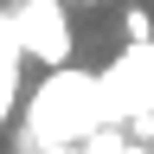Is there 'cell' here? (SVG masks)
I'll list each match as a JSON object with an SVG mask.
<instances>
[{"mask_svg": "<svg viewBox=\"0 0 154 154\" xmlns=\"http://www.w3.org/2000/svg\"><path fill=\"white\" fill-rule=\"evenodd\" d=\"M19 58H26V45L0 32V116L19 109Z\"/></svg>", "mask_w": 154, "mask_h": 154, "instance_id": "3", "label": "cell"}, {"mask_svg": "<svg viewBox=\"0 0 154 154\" xmlns=\"http://www.w3.org/2000/svg\"><path fill=\"white\" fill-rule=\"evenodd\" d=\"M128 141L135 148H154V109H135L128 116Z\"/></svg>", "mask_w": 154, "mask_h": 154, "instance_id": "5", "label": "cell"}, {"mask_svg": "<svg viewBox=\"0 0 154 154\" xmlns=\"http://www.w3.org/2000/svg\"><path fill=\"white\" fill-rule=\"evenodd\" d=\"M122 38H128V45H154V19H148V7H135V0L122 7Z\"/></svg>", "mask_w": 154, "mask_h": 154, "instance_id": "4", "label": "cell"}, {"mask_svg": "<svg viewBox=\"0 0 154 154\" xmlns=\"http://www.w3.org/2000/svg\"><path fill=\"white\" fill-rule=\"evenodd\" d=\"M0 32L19 38L26 58H38L45 71H64L77 58V38H71V13L64 0H13L7 13H0Z\"/></svg>", "mask_w": 154, "mask_h": 154, "instance_id": "2", "label": "cell"}, {"mask_svg": "<svg viewBox=\"0 0 154 154\" xmlns=\"http://www.w3.org/2000/svg\"><path fill=\"white\" fill-rule=\"evenodd\" d=\"M103 128H116L103 71H77V64H64V71H45V84L32 90L19 154H38V148H84V141H96Z\"/></svg>", "mask_w": 154, "mask_h": 154, "instance_id": "1", "label": "cell"}]
</instances>
